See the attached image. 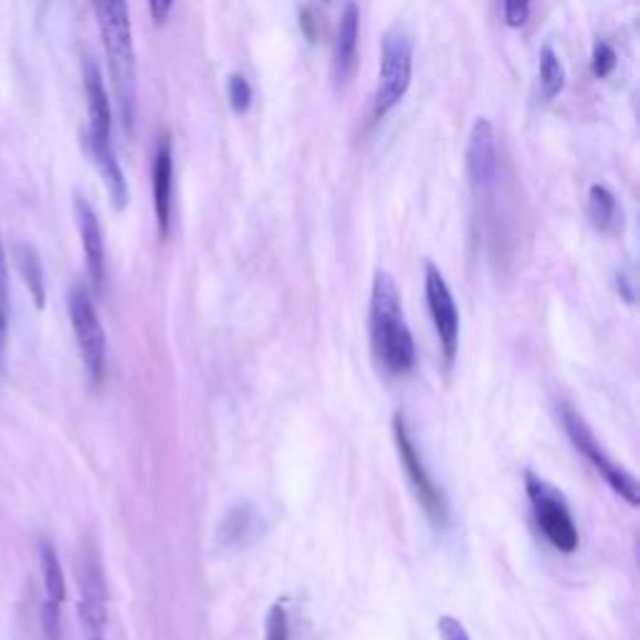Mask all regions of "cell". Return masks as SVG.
Here are the masks:
<instances>
[{
    "label": "cell",
    "mask_w": 640,
    "mask_h": 640,
    "mask_svg": "<svg viewBox=\"0 0 640 640\" xmlns=\"http://www.w3.org/2000/svg\"><path fill=\"white\" fill-rule=\"evenodd\" d=\"M394 436H396L400 463H403V468H406V473L410 478V485L416 489L420 505L426 508L428 518H431L438 525V528H443V525L448 523L445 495L436 485L431 473H428V468L423 463V455H420V451L416 448V441H413V436H410V431H408V423H406L403 416L394 418Z\"/></svg>",
    "instance_id": "obj_7"
},
{
    "label": "cell",
    "mask_w": 640,
    "mask_h": 640,
    "mask_svg": "<svg viewBox=\"0 0 640 640\" xmlns=\"http://www.w3.org/2000/svg\"><path fill=\"white\" fill-rule=\"evenodd\" d=\"M174 3H176V0H148L153 21H156L158 25H160V23H166V21H168V15H170V11H174Z\"/></svg>",
    "instance_id": "obj_26"
},
{
    "label": "cell",
    "mask_w": 640,
    "mask_h": 640,
    "mask_svg": "<svg viewBox=\"0 0 640 640\" xmlns=\"http://www.w3.org/2000/svg\"><path fill=\"white\" fill-rule=\"evenodd\" d=\"M0 303L8 305V258L3 241H0Z\"/></svg>",
    "instance_id": "obj_27"
},
{
    "label": "cell",
    "mask_w": 640,
    "mask_h": 640,
    "mask_svg": "<svg viewBox=\"0 0 640 640\" xmlns=\"http://www.w3.org/2000/svg\"><path fill=\"white\" fill-rule=\"evenodd\" d=\"M93 11L95 18H98L105 55H108V69L120 101L123 123H126L128 133H133L138 101V75L128 3L126 0H93Z\"/></svg>",
    "instance_id": "obj_2"
},
{
    "label": "cell",
    "mask_w": 640,
    "mask_h": 640,
    "mask_svg": "<svg viewBox=\"0 0 640 640\" xmlns=\"http://www.w3.org/2000/svg\"><path fill=\"white\" fill-rule=\"evenodd\" d=\"M69 313L73 323L75 340H78L83 366L95 386L105 380V370H108V343H105V331L95 311V303L91 293L83 285H75L69 295Z\"/></svg>",
    "instance_id": "obj_6"
},
{
    "label": "cell",
    "mask_w": 640,
    "mask_h": 640,
    "mask_svg": "<svg viewBox=\"0 0 640 640\" xmlns=\"http://www.w3.org/2000/svg\"><path fill=\"white\" fill-rule=\"evenodd\" d=\"M88 148H91L93 164L95 168H98L105 188H108L113 208L126 210L130 193H128L126 176H123V168L116 158V150H113V143H108V146H88Z\"/></svg>",
    "instance_id": "obj_16"
},
{
    "label": "cell",
    "mask_w": 640,
    "mask_h": 640,
    "mask_svg": "<svg viewBox=\"0 0 640 640\" xmlns=\"http://www.w3.org/2000/svg\"><path fill=\"white\" fill-rule=\"evenodd\" d=\"M75 221H78L81 231V243L85 253V269H88L93 288L103 293L105 291V279H108V271H105V241L103 231L98 223V216L91 208V203L85 198H75Z\"/></svg>",
    "instance_id": "obj_12"
},
{
    "label": "cell",
    "mask_w": 640,
    "mask_h": 640,
    "mask_svg": "<svg viewBox=\"0 0 640 640\" xmlns=\"http://www.w3.org/2000/svg\"><path fill=\"white\" fill-rule=\"evenodd\" d=\"M263 515L253 503H235L218 525V546L225 550H245L263 536Z\"/></svg>",
    "instance_id": "obj_14"
},
{
    "label": "cell",
    "mask_w": 640,
    "mask_h": 640,
    "mask_svg": "<svg viewBox=\"0 0 640 640\" xmlns=\"http://www.w3.org/2000/svg\"><path fill=\"white\" fill-rule=\"evenodd\" d=\"M41 570H43L45 600L48 604L63 606V600H65L63 566L59 560V553H55L53 548V543H48V541H41Z\"/></svg>",
    "instance_id": "obj_18"
},
{
    "label": "cell",
    "mask_w": 640,
    "mask_h": 640,
    "mask_svg": "<svg viewBox=\"0 0 640 640\" xmlns=\"http://www.w3.org/2000/svg\"><path fill=\"white\" fill-rule=\"evenodd\" d=\"M15 263H18V271H21V279L25 283V288L31 291L33 301L38 308H43L45 305V273H43V263H41V255L35 253V248L31 245H15Z\"/></svg>",
    "instance_id": "obj_17"
},
{
    "label": "cell",
    "mask_w": 640,
    "mask_h": 640,
    "mask_svg": "<svg viewBox=\"0 0 640 640\" xmlns=\"http://www.w3.org/2000/svg\"><path fill=\"white\" fill-rule=\"evenodd\" d=\"M465 160L475 193H489L499 180V150H495V133L489 118H478L473 123Z\"/></svg>",
    "instance_id": "obj_10"
},
{
    "label": "cell",
    "mask_w": 640,
    "mask_h": 640,
    "mask_svg": "<svg viewBox=\"0 0 640 640\" xmlns=\"http://www.w3.org/2000/svg\"><path fill=\"white\" fill-rule=\"evenodd\" d=\"M358 31H360V11L358 6L348 0L343 6L338 35H336V53H333V78L338 85H346L358 65Z\"/></svg>",
    "instance_id": "obj_15"
},
{
    "label": "cell",
    "mask_w": 640,
    "mask_h": 640,
    "mask_svg": "<svg viewBox=\"0 0 640 640\" xmlns=\"http://www.w3.org/2000/svg\"><path fill=\"white\" fill-rule=\"evenodd\" d=\"M438 636H441V640H471L461 620H455L451 616H443L438 620Z\"/></svg>",
    "instance_id": "obj_25"
},
{
    "label": "cell",
    "mask_w": 640,
    "mask_h": 640,
    "mask_svg": "<svg viewBox=\"0 0 640 640\" xmlns=\"http://www.w3.org/2000/svg\"><path fill=\"white\" fill-rule=\"evenodd\" d=\"M618 293H626L628 303H633V291H630V283H628V279H626L623 273L618 275Z\"/></svg>",
    "instance_id": "obj_29"
},
{
    "label": "cell",
    "mask_w": 640,
    "mask_h": 640,
    "mask_svg": "<svg viewBox=\"0 0 640 640\" xmlns=\"http://www.w3.org/2000/svg\"><path fill=\"white\" fill-rule=\"evenodd\" d=\"M81 600L78 618L85 640H105V628H108V596H105V580L101 563L95 558H85L81 573Z\"/></svg>",
    "instance_id": "obj_9"
},
{
    "label": "cell",
    "mask_w": 640,
    "mask_h": 640,
    "mask_svg": "<svg viewBox=\"0 0 640 640\" xmlns=\"http://www.w3.org/2000/svg\"><path fill=\"white\" fill-rule=\"evenodd\" d=\"M410 78H413V41L403 31H390L384 38V53H380L378 88L373 95V118L380 120L388 116L406 98Z\"/></svg>",
    "instance_id": "obj_5"
},
{
    "label": "cell",
    "mask_w": 640,
    "mask_h": 640,
    "mask_svg": "<svg viewBox=\"0 0 640 640\" xmlns=\"http://www.w3.org/2000/svg\"><path fill=\"white\" fill-rule=\"evenodd\" d=\"M6 338H8V305L0 303V370H3L6 358Z\"/></svg>",
    "instance_id": "obj_28"
},
{
    "label": "cell",
    "mask_w": 640,
    "mask_h": 640,
    "mask_svg": "<svg viewBox=\"0 0 640 640\" xmlns=\"http://www.w3.org/2000/svg\"><path fill=\"white\" fill-rule=\"evenodd\" d=\"M426 303L428 311H431L445 366L451 368L458 356V343H461V315H458L451 285H448L443 273L438 271L431 261L426 263Z\"/></svg>",
    "instance_id": "obj_8"
},
{
    "label": "cell",
    "mask_w": 640,
    "mask_h": 640,
    "mask_svg": "<svg viewBox=\"0 0 640 640\" xmlns=\"http://www.w3.org/2000/svg\"><path fill=\"white\" fill-rule=\"evenodd\" d=\"M370 346L390 376H408L416 368V340L410 333L398 285L388 271H378L370 288Z\"/></svg>",
    "instance_id": "obj_1"
},
{
    "label": "cell",
    "mask_w": 640,
    "mask_h": 640,
    "mask_svg": "<svg viewBox=\"0 0 640 640\" xmlns=\"http://www.w3.org/2000/svg\"><path fill=\"white\" fill-rule=\"evenodd\" d=\"M153 208H156L160 238H168L170 208H174V143L168 133L158 140L156 160H153Z\"/></svg>",
    "instance_id": "obj_13"
},
{
    "label": "cell",
    "mask_w": 640,
    "mask_h": 640,
    "mask_svg": "<svg viewBox=\"0 0 640 640\" xmlns=\"http://www.w3.org/2000/svg\"><path fill=\"white\" fill-rule=\"evenodd\" d=\"M525 493H528L533 518H536L543 538L560 553H568V556L576 553L580 536L566 495L556 485H550L546 478L531 471L525 473Z\"/></svg>",
    "instance_id": "obj_3"
},
{
    "label": "cell",
    "mask_w": 640,
    "mask_h": 640,
    "mask_svg": "<svg viewBox=\"0 0 640 640\" xmlns=\"http://www.w3.org/2000/svg\"><path fill=\"white\" fill-rule=\"evenodd\" d=\"M616 196L610 193L606 186H590V193H588V218L590 223H594L596 231L606 233L610 231V225L616 221Z\"/></svg>",
    "instance_id": "obj_20"
},
{
    "label": "cell",
    "mask_w": 640,
    "mask_h": 640,
    "mask_svg": "<svg viewBox=\"0 0 640 640\" xmlns=\"http://www.w3.org/2000/svg\"><path fill=\"white\" fill-rule=\"evenodd\" d=\"M228 101H231V108L238 116H243L251 108L253 103V91H251V83H248L243 75H231L228 78Z\"/></svg>",
    "instance_id": "obj_22"
},
{
    "label": "cell",
    "mask_w": 640,
    "mask_h": 640,
    "mask_svg": "<svg viewBox=\"0 0 640 640\" xmlns=\"http://www.w3.org/2000/svg\"><path fill=\"white\" fill-rule=\"evenodd\" d=\"M558 410H560L563 428H566L573 448H576V451L586 458L590 465H594V471L604 478L610 489H613V493H618L620 499L636 508V505L640 503V485L636 478L606 453V448L598 443V438L594 436V431H590L588 423L583 420V416L576 408H570L568 403H560Z\"/></svg>",
    "instance_id": "obj_4"
},
{
    "label": "cell",
    "mask_w": 640,
    "mask_h": 640,
    "mask_svg": "<svg viewBox=\"0 0 640 640\" xmlns=\"http://www.w3.org/2000/svg\"><path fill=\"white\" fill-rule=\"evenodd\" d=\"M85 98H88V146H108L113 136V113L101 69L91 59L83 63Z\"/></svg>",
    "instance_id": "obj_11"
},
{
    "label": "cell",
    "mask_w": 640,
    "mask_h": 640,
    "mask_svg": "<svg viewBox=\"0 0 640 640\" xmlns=\"http://www.w3.org/2000/svg\"><path fill=\"white\" fill-rule=\"evenodd\" d=\"M618 55L613 51V45L606 41H598L594 45V55H590V71H594L596 78H608L610 73L616 71Z\"/></svg>",
    "instance_id": "obj_23"
},
{
    "label": "cell",
    "mask_w": 640,
    "mask_h": 640,
    "mask_svg": "<svg viewBox=\"0 0 640 640\" xmlns=\"http://www.w3.org/2000/svg\"><path fill=\"white\" fill-rule=\"evenodd\" d=\"M265 640H291V610L285 600L273 604L265 618Z\"/></svg>",
    "instance_id": "obj_21"
},
{
    "label": "cell",
    "mask_w": 640,
    "mask_h": 640,
    "mask_svg": "<svg viewBox=\"0 0 640 640\" xmlns=\"http://www.w3.org/2000/svg\"><path fill=\"white\" fill-rule=\"evenodd\" d=\"M503 18L508 28H523L531 18V0H503Z\"/></svg>",
    "instance_id": "obj_24"
},
{
    "label": "cell",
    "mask_w": 640,
    "mask_h": 640,
    "mask_svg": "<svg viewBox=\"0 0 640 640\" xmlns=\"http://www.w3.org/2000/svg\"><path fill=\"white\" fill-rule=\"evenodd\" d=\"M538 81H541V98L553 101L558 98L563 85H566V71L558 53L553 51V45H543L538 55Z\"/></svg>",
    "instance_id": "obj_19"
}]
</instances>
